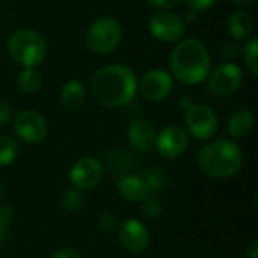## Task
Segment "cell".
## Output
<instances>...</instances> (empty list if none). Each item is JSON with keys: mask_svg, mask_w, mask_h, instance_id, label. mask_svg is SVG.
I'll list each match as a JSON object with an SVG mask.
<instances>
[{"mask_svg": "<svg viewBox=\"0 0 258 258\" xmlns=\"http://www.w3.org/2000/svg\"><path fill=\"white\" fill-rule=\"evenodd\" d=\"M94 98L106 107H122L133 101L138 92L135 71L122 63H110L95 71L91 80Z\"/></svg>", "mask_w": 258, "mask_h": 258, "instance_id": "6da1fadb", "label": "cell"}, {"mask_svg": "<svg viewBox=\"0 0 258 258\" xmlns=\"http://www.w3.org/2000/svg\"><path fill=\"white\" fill-rule=\"evenodd\" d=\"M171 76L184 85L203 83L212 71V56L204 42L187 38L178 42L169 56Z\"/></svg>", "mask_w": 258, "mask_h": 258, "instance_id": "7a4b0ae2", "label": "cell"}, {"mask_svg": "<svg viewBox=\"0 0 258 258\" xmlns=\"http://www.w3.org/2000/svg\"><path fill=\"white\" fill-rule=\"evenodd\" d=\"M197 162L200 169L218 180L234 177L243 163V153L237 144L230 139H218L206 144L198 156Z\"/></svg>", "mask_w": 258, "mask_h": 258, "instance_id": "3957f363", "label": "cell"}, {"mask_svg": "<svg viewBox=\"0 0 258 258\" xmlns=\"http://www.w3.org/2000/svg\"><path fill=\"white\" fill-rule=\"evenodd\" d=\"M8 50L11 57L23 68H36L47 56V42L35 30L18 29L9 36Z\"/></svg>", "mask_w": 258, "mask_h": 258, "instance_id": "277c9868", "label": "cell"}, {"mask_svg": "<svg viewBox=\"0 0 258 258\" xmlns=\"http://www.w3.org/2000/svg\"><path fill=\"white\" fill-rule=\"evenodd\" d=\"M122 39V27L118 20L112 17H101L91 23L86 30L85 41L86 45L98 53V54H109L118 48Z\"/></svg>", "mask_w": 258, "mask_h": 258, "instance_id": "5b68a950", "label": "cell"}, {"mask_svg": "<svg viewBox=\"0 0 258 258\" xmlns=\"http://www.w3.org/2000/svg\"><path fill=\"white\" fill-rule=\"evenodd\" d=\"M186 132L197 141H209L218 130V116L215 110L203 103H195L186 110Z\"/></svg>", "mask_w": 258, "mask_h": 258, "instance_id": "8992f818", "label": "cell"}, {"mask_svg": "<svg viewBox=\"0 0 258 258\" xmlns=\"http://www.w3.org/2000/svg\"><path fill=\"white\" fill-rule=\"evenodd\" d=\"M68 180L70 184L80 192L95 189L103 180V165L95 157H82L71 166Z\"/></svg>", "mask_w": 258, "mask_h": 258, "instance_id": "52a82bcc", "label": "cell"}, {"mask_svg": "<svg viewBox=\"0 0 258 258\" xmlns=\"http://www.w3.org/2000/svg\"><path fill=\"white\" fill-rule=\"evenodd\" d=\"M209 86L213 94L219 97H228L234 94L243 82V71L234 62H225L218 65L209 74Z\"/></svg>", "mask_w": 258, "mask_h": 258, "instance_id": "ba28073f", "label": "cell"}, {"mask_svg": "<svg viewBox=\"0 0 258 258\" xmlns=\"http://www.w3.org/2000/svg\"><path fill=\"white\" fill-rule=\"evenodd\" d=\"M150 32L160 42H175L183 38L186 24L181 17L171 11H157L150 18Z\"/></svg>", "mask_w": 258, "mask_h": 258, "instance_id": "9c48e42d", "label": "cell"}, {"mask_svg": "<svg viewBox=\"0 0 258 258\" xmlns=\"http://www.w3.org/2000/svg\"><path fill=\"white\" fill-rule=\"evenodd\" d=\"M138 89L139 94L148 101H163L171 95L174 89V79L171 73L165 70H150L141 77Z\"/></svg>", "mask_w": 258, "mask_h": 258, "instance_id": "30bf717a", "label": "cell"}, {"mask_svg": "<svg viewBox=\"0 0 258 258\" xmlns=\"http://www.w3.org/2000/svg\"><path fill=\"white\" fill-rule=\"evenodd\" d=\"M189 145V135L184 127L171 124L156 133L154 148L165 159H175L181 156Z\"/></svg>", "mask_w": 258, "mask_h": 258, "instance_id": "8fae6325", "label": "cell"}, {"mask_svg": "<svg viewBox=\"0 0 258 258\" xmlns=\"http://www.w3.org/2000/svg\"><path fill=\"white\" fill-rule=\"evenodd\" d=\"M14 132L26 144H39L48 132L45 118L35 110H21L14 118Z\"/></svg>", "mask_w": 258, "mask_h": 258, "instance_id": "7c38bea8", "label": "cell"}, {"mask_svg": "<svg viewBox=\"0 0 258 258\" xmlns=\"http://www.w3.org/2000/svg\"><path fill=\"white\" fill-rule=\"evenodd\" d=\"M119 243L124 249L133 254H139L147 249L150 243V231L138 219H127L118 228Z\"/></svg>", "mask_w": 258, "mask_h": 258, "instance_id": "4fadbf2b", "label": "cell"}, {"mask_svg": "<svg viewBox=\"0 0 258 258\" xmlns=\"http://www.w3.org/2000/svg\"><path fill=\"white\" fill-rule=\"evenodd\" d=\"M127 138L130 145L139 153H148L154 147L156 130L150 121L145 118H136L130 122L127 130Z\"/></svg>", "mask_w": 258, "mask_h": 258, "instance_id": "5bb4252c", "label": "cell"}, {"mask_svg": "<svg viewBox=\"0 0 258 258\" xmlns=\"http://www.w3.org/2000/svg\"><path fill=\"white\" fill-rule=\"evenodd\" d=\"M116 190L119 197L128 203H142L150 195L148 186L144 178L132 174H124L118 178Z\"/></svg>", "mask_w": 258, "mask_h": 258, "instance_id": "9a60e30c", "label": "cell"}, {"mask_svg": "<svg viewBox=\"0 0 258 258\" xmlns=\"http://www.w3.org/2000/svg\"><path fill=\"white\" fill-rule=\"evenodd\" d=\"M59 98L63 107L71 112H77L83 107L86 101V88L80 80H68L60 88Z\"/></svg>", "mask_w": 258, "mask_h": 258, "instance_id": "2e32d148", "label": "cell"}, {"mask_svg": "<svg viewBox=\"0 0 258 258\" xmlns=\"http://www.w3.org/2000/svg\"><path fill=\"white\" fill-rule=\"evenodd\" d=\"M228 33L237 39V41H246L252 36L254 32V20L251 17V14L245 12V11H234L230 17H228Z\"/></svg>", "mask_w": 258, "mask_h": 258, "instance_id": "e0dca14e", "label": "cell"}, {"mask_svg": "<svg viewBox=\"0 0 258 258\" xmlns=\"http://www.w3.org/2000/svg\"><path fill=\"white\" fill-rule=\"evenodd\" d=\"M254 115L249 109H239L228 116L227 128L233 138H245L254 128Z\"/></svg>", "mask_w": 258, "mask_h": 258, "instance_id": "ac0fdd59", "label": "cell"}, {"mask_svg": "<svg viewBox=\"0 0 258 258\" xmlns=\"http://www.w3.org/2000/svg\"><path fill=\"white\" fill-rule=\"evenodd\" d=\"M18 88L26 94H33L41 89L42 76L36 68H23L17 76Z\"/></svg>", "mask_w": 258, "mask_h": 258, "instance_id": "d6986e66", "label": "cell"}, {"mask_svg": "<svg viewBox=\"0 0 258 258\" xmlns=\"http://www.w3.org/2000/svg\"><path fill=\"white\" fill-rule=\"evenodd\" d=\"M242 56L246 68L252 76H258V39L257 36H251L246 39V44L242 47Z\"/></svg>", "mask_w": 258, "mask_h": 258, "instance_id": "ffe728a7", "label": "cell"}, {"mask_svg": "<svg viewBox=\"0 0 258 258\" xmlns=\"http://www.w3.org/2000/svg\"><path fill=\"white\" fill-rule=\"evenodd\" d=\"M17 142L6 135H0V168L11 165L17 157Z\"/></svg>", "mask_w": 258, "mask_h": 258, "instance_id": "44dd1931", "label": "cell"}, {"mask_svg": "<svg viewBox=\"0 0 258 258\" xmlns=\"http://www.w3.org/2000/svg\"><path fill=\"white\" fill-rule=\"evenodd\" d=\"M83 203H85V200H83L82 192L77 190V189H74V187L65 190V192L62 194V197H60V207H62L65 212H68V213H76V212H79V210L83 207Z\"/></svg>", "mask_w": 258, "mask_h": 258, "instance_id": "7402d4cb", "label": "cell"}, {"mask_svg": "<svg viewBox=\"0 0 258 258\" xmlns=\"http://www.w3.org/2000/svg\"><path fill=\"white\" fill-rule=\"evenodd\" d=\"M142 178L147 183L150 192H160L166 184L165 175L160 171H148Z\"/></svg>", "mask_w": 258, "mask_h": 258, "instance_id": "603a6c76", "label": "cell"}, {"mask_svg": "<svg viewBox=\"0 0 258 258\" xmlns=\"http://www.w3.org/2000/svg\"><path fill=\"white\" fill-rule=\"evenodd\" d=\"M142 213L148 219H156L162 213V203L157 198H145L142 201Z\"/></svg>", "mask_w": 258, "mask_h": 258, "instance_id": "cb8c5ba5", "label": "cell"}, {"mask_svg": "<svg viewBox=\"0 0 258 258\" xmlns=\"http://www.w3.org/2000/svg\"><path fill=\"white\" fill-rule=\"evenodd\" d=\"M98 228L106 231V233H112V231L119 228V222H118V219L113 215L101 213L100 218H98Z\"/></svg>", "mask_w": 258, "mask_h": 258, "instance_id": "d4e9b609", "label": "cell"}, {"mask_svg": "<svg viewBox=\"0 0 258 258\" xmlns=\"http://www.w3.org/2000/svg\"><path fill=\"white\" fill-rule=\"evenodd\" d=\"M147 2L153 9H157V11H168L181 3V0H147Z\"/></svg>", "mask_w": 258, "mask_h": 258, "instance_id": "484cf974", "label": "cell"}, {"mask_svg": "<svg viewBox=\"0 0 258 258\" xmlns=\"http://www.w3.org/2000/svg\"><path fill=\"white\" fill-rule=\"evenodd\" d=\"M216 2H218V0H186L187 6H189L192 11H197V12L206 11V9L212 8Z\"/></svg>", "mask_w": 258, "mask_h": 258, "instance_id": "4316f807", "label": "cell"}, {"mask_svg": "<svg viewBox=\"0 0 258 258\" xmlns=\"http://www.w3.org/2000/svg\"><path fill=\"white\" fill-rule=\"evenodd\" d=\"M51 258H82L79 251L74 249V248H70V246H63V248H59L53 252Z\"/></svg>", "mask_w": 258, "mask_h": 258, "instance_id": "83f0119b", "label": "cell"}, {"mask_svg": "<svg viewBox=\"0 0 258 258\" xmlns=\"http://www.w3.org/2000/svg\"><path fill=\"white\" fill-rule=\"evenodd\" d=\"M12 216H14V213H12V209L9 206H0V224L3 227L8 228V225L12 221Z\"/></svg>", "mask_w": 258, "mask_h": 258, "instance_id": "f1b7e54d", "label": "cell"}, {"mask_svg": "<svg viewBox=\"0 0 258 258\" xmlns=\"http://www.w3.org/2000/svg\"><path fill=\"white\" fill-rule=\"evenodd\" d=\"M11 106L8 104V101H5L3 98H0V125L6 124L11 119Z\"/></svg>", "mask_w": 258, "mask_h": 258, "instance_id": "f546056e", "label": "cell"}, {"mask_svg": "<svg viewBox=\"0 0 258 258\" xmlns=\"http://www.w3.org/2000/svg\"><path fill=\"white\" fill-rule=\"evenodd\" d=\"M194 104H195V101H194V100H192V97H189V95H183V97L180 98V101H178V106H180L183 110L190 109Z\"/></svg>", "mask_w": 258, "mask_h": 258, "instance_id": "4dcf8cb0", "label": "cell"}, {"mask_svg": "<svg viewBox=\"0 0 258 258\" xmlns=\"http://www.w3.org/2000/svg\"><path fill=\"white\" fill-rule=\"evenodd\" d=\"M248 258H258V239H252L251 245L248 246Z\"/></svg>", "mask_w": 258, "mask_h": 258, "instance_id": "1f68e13d", "label": "cell"}, {"mask_svg": "<svg viewBox=\"0 0 258 258\" xmlns=\"http://www.w3.org/2000/svg\"><path fill=\"white\" fill-rule=\"evenodd\" d=\"M197 18H198V12H197V11L189 9V11L184 14V17H183L181 20H183V21H184V24H186V23H195V21H197Z\"/></svg>", "mask_w": 258, "mask_h": 258, "instance_id": "d6a6232c", "label": "cell"}, {"mask_svg": "<svg viewBox=\"0 0 258 258\" xmlns=\"http://www.w3.org/2000/svg\"><path fill=\"white\" fill-rule=\"evenodd\" d=\"M231 2L236 3V5H239V6H248V5L254 3L255 0H231Z\"/></svg>", "mask_w": 258, "mask_h": 258, "instance_id": "836d02e7", "label": "cell"}, {"mask_svg": "<svg viewBox=\"0 0 258 258\" xmlns=\"http://www.w3.org/2000/svg\"><path fill=\"white\" fill-rule=\"evenodd\" d=\"M5 236H6V227H3V225L0 224V242L5 239Z\"/></svg>", "mask_w": 258, "mask_h": 258, "instance_id": "e575fe53", "label": "cell"}, {"mask_svg": "<svg viewBox=\"0 0 258 258\" xmlns=\"http://www.w3.org/2000/svg\"><path fill=\"white\" fill-rule=\"evenodd\" d=\"M0 198H2V183H0Z\"/></svg>", "mask_w": 258, "mask_h": 258, "instance_id": "d590c367", "label": "cell"}]
</instances>
